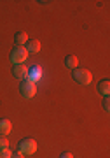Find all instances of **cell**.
Returning a JSON list of instances; mask_svg holds the SVG:
<instances>
[{"instance_id": "6da1fadb", "label": "cell", "mask_w": 110, "mask_h": 158, "mask_svg": "<svg viewBox=\"0 0 110 158\" xmlns=\"http://www.w3.org/2000/svg\"><path fill=\"white\" fill-rule=\"evenodd\" d=\"M72 77H73L75 83L84 85V86L91 85V81H93V76H91V72H89L88 69H79V67H75L72 70Z\"/></svg>"}, {"instance_id": "7a4b0ae2", "label": "cell", "mask_w": 110, "mask_h": 158, "mask_svg": "<svg viewBox=\"0 0 110 158\" xmlns=\"http://www.w3.org/2000/svg\"><path fill=\"white\" fill-rule=\"evenodd\" d=\"M18 151L21 153L23 156H26V155H33V153L37 151V142H35V139L26 137V139L19 141V144H18Z\"/></svg>"}, {"instance_id": "3957f363", "label": "cell", "mask_w": 110, "mask_h": 158, "mask_svg": "<svg viewBox=\"0 0 110 158\" xmlns=\"http://www.w3.org/2000/svg\"><path fill=\"white\" fill-rule=\"evenodd\" d=\"M19 91H21V95L25 97V98H32V97H35V93H37L35 81H32V79H25V81H21Z\"/></svg>"}, {"instance_id": "277c9868", "label": "cell", "mask_w": 110, "mask_h": 158, "mask_svg": "<svg viewBox=\"0 0 110 158\" xmlns=\"http://www.w3.org/2000/svg\"><path fill=\"white\" fill-rule=\"evenodd\" d=\"M28 58V53L23 46H16L14 49L11 51V62L14 65H19V63H25V60Z\"/></svg>"}, {"instance_id": "5b68a950", "label": "cell", "mask_w": 110, "mask_h": 158, "mask_svg": "<svg viewBox=\"0 0 110 158\" xmlns=\"http://www.w3.org/2000/svg\"><path fill=\"white\" fill-rule=\"evenodd\" d=\"M28 67L25 65V63H19V65H14L12 67V74H14V77L21 79V81H25V79H28Z\"/></svg>"}, {"instance_id": "8992f818", "label": "cell", "mask_w": 110, "mask_h": 158, "mask_svg": "<svg viewBox=\"0 0 110 158\" xmlns=\"http://www.w3.org/2000/svg\"><path fill=\"white\" fill-rule=\"evenodd\" d=\"M25 49H26V53H32V55L39 53V51H40V40H37V39H28L26 44H25Z\"/></svg>"}, {"instance_id": "52a82bcc", "label": "cell", "mask_w": 110, "mask_h": 158, "mask_svg": "<svg viewBox=\"0 0 110 158\" xmlns=\"http://www.w3.org/2000/svg\"><path fill=\"white\" fill-rule=\"evenodd\" d=\"M98 93L103 97H108V93H110V81L108 79H101L98 83Z\"/></svg>"}, {"instance_id": "ba28073f", "label": "cell", "mask_w": 110, "mask_h": 158, "mask_svg": "<svg viewBox=\"0 0 110 158\" xmlns=\"http://www.w3.org/2000/svg\"><path fill=\"white\" fill-rule=\"evenodd\" d=\"M11 128H12V125H11V121H9V119H6V118L0 119V135H2V137L9 135Z\"/></svg>"}, {"instance_id": "9c48e42d", "label": "cell", "mask_w": 110, "mask_h": 158, "mask_svg": "<svg viewBox=\"0 0 110 158\" xmlns=\"http://www.w3.org/2000/svg\"><path fill=\"white\" fill-rule=\"evenodd\" d=\"M26 40H28L26 32H19V34L14 35V44H16V46H25V44H26Z\"/></svg>"}, {"instance_id": "30bf717a", "label": "cell", "mask_w": 110, "mask_h": 158, "mask_svg": "<svg viewBox=\"0 0 110 158\" xmlns=\"http://www.w3.org/2000/svg\"><path fill=\"white\" fill-rule=\"evenodd\" d=\"M77 62H79L77 56H73V55H68V56L65 58V65H66L68 69H72V70L77 67Z\"/></svg>"}, {"instance_id": "8fae6325", "label": "cell", "mask_w": 110, "mask_h": 158, "mask_svg": "<svg viewBox=\"0 0 110 158\" xmlns=\"http://www.w3.org/2000/svg\"><path fill=\"white\" fill-rule=\"evenodd\" d=\"M12 151L9 149V148H6V149H0V158H11Z\"/></svg>"}, {"instance_id": "7c38bea8", "label": "cell", "mask_w": 110, "mask_h": 158, "mask_svg": "<svg viewBox=\"0 0 110 158\" xmlns=\"http://www.w3.org/2000/svg\"><path fill=\"white\" fill-rule=\"evenodd\" d=\"M6 148H9L7 137H2V135H0V149H6Z\"/></svg>"}, {"instance_id": "4fadbf2b", "label": "cell", "mask_w": 110, "mask_h": 158, "mask_svg": "<svg viewBox=\"0 0 110 158\" xmlns=\"http://www.w3.org/2000/svg\"><path fill=\"white\" fill-rule=\"evenodd\" d=\"M103 109L107 111V113L110 111V98H108V97H105V98H103Z\"/></svg>"}, {"instance_id": "5bb4252c", "label": "cell", "mask_w": 110, "mask_h": 158, "mask_svg": "<svg viewBox=\"0 0 110 158\" xmlns=\"http://www.w3.org/2000/svg\"><path fill=\"white\" fill-rule=\"evenodd\" d=\"M11 158H25V156H23L19 151H16V153H12V155H11Z\"/></svg>"}, {"instance_id": "9a60e30c", "label": "cell", "mask_w": 110, "mask_h": 158, "mask_svg": "<svg viewBox=\"0 0 110 158\" xmlns=\"http://www.w3.org/2000/svg\"><path fill=\"white\" fill-rule=\"evenodd\" d=\"M60 158H73V155H72V153H63Z\"/></svg>"}]
</instances>
